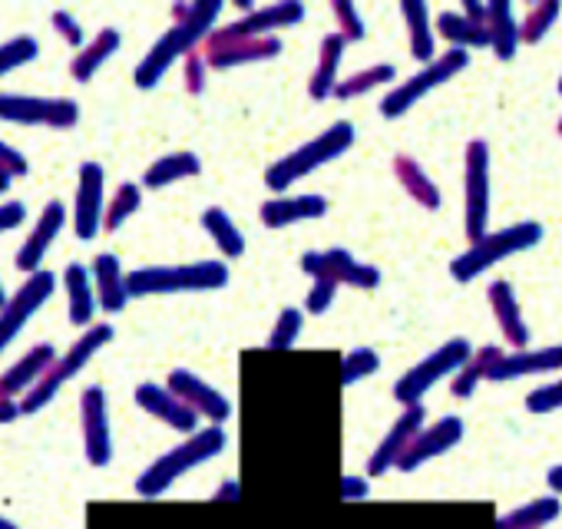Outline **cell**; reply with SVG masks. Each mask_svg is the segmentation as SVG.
I'll list each match as a JSON object with an SVG mask.
<instances>
[{"label":"cell","instance_id":"obj_24","mask_svg":"<svg viewBox=\"0 0 562 529\" xmlns=\"http://www.w3.org/2000/svg\"><path fill=\"white\" fill-rule=\"evenodd\" d=\"M552 371H562V345L503 354L496 368L490 371V381H519L529 374H552Z\"/></svg>","mask_w":562,"mask_h":529},{"label":"cell","instance_id":"obj_42","mask_svg":"<svg viewBox=\"0 0 562 529\" xmlns=\"http://www.w3.org/2000/svg\"><path fill=\"white\" fill-rule=\"evenodd\" d=\"M41 57V44L31 34H21L8 44H0V77H8Z\"/></svg>","mask_w":562,"mask_h":529},{"label":"cell","instance_id":"obj_34","mask_svg":"<svg viewBox=\"0 0 562 529\" xmlns=\"http://www.w3.org/2000/svg\"><path fill=\"white\" fill-rule=\"evenodd\" d=\"M434 27H437V34H440L443 41H450V47H457V50H483V47H490V31H486V24H473L463 11H460V14H453V11L437 14Z\"/></svg>","mask_w":562,"mask_h":529},{"label":"cell","instance_id":"obj_32","mask_svg":"<svg viewBox=\"0 0 562 529\" xmlns=\"http://www.w3.org/2000/svg\"><path fill=\"white\" fill-rule=\"evenodd\" d=\"M199 172H202V159L195 153H189V149L169 153V156H159L156 162H149V169L143 172V189H166V185H176Z\"/></svg>","mask_w":562,"mask_h":529},{"label":"cell","instance_id":"obj_13","mask_svg":"<svg viewBox=\"0 0 562 529\" xmlns=\"http://www.w3.org/2000/svg\"><path fill=\"white\" fill-rule=\"evenodd\" d=\"M106 218V172L100 162H83L77 172L74 199V232L80 241H93L103 232Z\"/></svg>","mask_w":562,"mask_h":529},{"label":"cell","instance_id":"obj_9","mask_svg":"<svg viewBox=\"0 0 562 529\" xmlns=\"http://www.w3.org/2000/svg\"><path fill=\"white\" fill-rule=\"evenodd\" d=\"M302 21H305V4H299V0H281V4L258 8L218 31H212L205 41V50H218V47H228L238 41H255V37H274V31H285Z\"/></svg>","mask_w":562,"mask_h":529},{"label":"cell","instance_id":"obj_29","mask_svg":"<svg viewBox=\"0 0 562 529\" xmlns=\"http://www.w3.org/2000/svg\"><path fill=\"white\" fill-rule=\"evenodd\" d=\"M486 31H490V50L496 54V60H513L519 50V21L513 14V8L506 0H490L486 4Z\"/></svg>","mask_w":562,"mask_h":529},{"label":"cell","instance_id":"obj_55","mask_svg":"<svg viewBox=\"0 0 562 529\" xmlns=\"http://www.w3.org/2000/svg\"><path fill=\"white\" fill-rule=\"evenodd\" d=\"M546 483H549L552 496H559V499H562V463H559V466H549V473H546Z\"/></svg>","mask_w":562,"mask_h":529},{"label":"cell","instance_id":"obj_47","mask_svg":"<svg viewBox=\"0 0 562 529\" xmlns=\"http://www.w3.org/2000/svg\"><path fill=\"white\" fill-rule=\"evenodd\" d=\"M338 289H341V285H338L335 279H315V282H312V292H308V299H305V312L315 315V318L325 315V312L335 305Z\"/></svg>","mask_w":562,"mask_h":529},{"label":"cell","instance_id":"obj_38","mask_svg":"<svg viewBox=\"0 0 562 529\" xmlns=\"http://www.w3.org/2000/svg\"><path fill=\"white\" fill-rule=\"evenodd\" d=\"M394 80H397V70L391 64H374L368 70L351 74L348 80H341L338 90H335V97L338 100H358V97H364V93H371V90H378L384 83H394Z\"/></svg>","mask_w":562,"mask_h":529},{"label":"cell","instance_id":"obj_58","mask_svg":"<svg viewBox=\"0 0 562 529\" xmlns=\"http://www.w3.org/2000/svg\"><path fill=\"white\" fill-rule=\"evenodd\" d=\"M0 529H21L18 522H11V519H4V516H0Z\"/></svg>","mask_w":562,"mask_h":529},{"label":"cell","instance_id":"obj_33","mask_svg":"<svg viewBox=\"0 0 562 529\" xmlns=\"http://www.w3.org/2000/svg\"><path fill=\"white\" fill-rule=\"evenodd\" d=\"M401 18L407 24V37H411V57L420 60L424 67L437 60L434 54V21H430V11L420 0H404L401 4Z\"/></svg>","mask_w":562,"mask_h":529},{"label":"cell","instance_id":"obj_8","mask_svg":"<svg viewBox=\"0 0 562 529\" xmlns=\"http://www.w3.org/2000/svg\"><path fill=\"white\" fill-rule=\"evenodd\" d=\"M467 67H470V50L450 47V50L440 54L434 64H427V67L417 70L414 77H407L404 83H397V87L381 100V116H384V120H401V116L411 113L427 93H434L437 87L450 83V80L460 77Z\"/></svg>","mask_w":562,"mask_h":529},{"label":"cell","instance_id":"obj_59","mask_svg":"<svg viewBox=\"0 0 562 529\" xmlns=\"http://www.w3.org/2000/svg\"><path fill=\"white\" fill-rule=\"evenodd\" d=\"M555 90H559V97H562V77H559V83H555Z\"/></svg>","mask_w":562,"mask_h":529},{"label":"cell","instance_id":"obj_51","mask_svg":"<svg viewBox=\"0 0 562 529\" xmlns=\"http://www.w3.org/2000/svg\"><path fill=\"white\" fill-rule=\"evenodd\" d=\"M371 493V483L364 476H341V499H364Z\"/></svg>","mask_w":562,"mask_h":529},{"label":"cell","instance_id":"obj_21","mask_svg":"<svg viewBox=\"0 0 562 529\" xmlns=\"http://www.w3.org/2000/svg\"><path fill=\"white\" fill-rule=\"evenodd\" d=\"M54 361H57V351H54V345H34L18 364H11L4 374H0V397H8V401H24L41 381H44V374L54 368Z\"/></svg>","mask_w":562,"mask_h":529},{"label":"cell","instance_id":"obj_2","mask_svg":"<svg viewBox=\"0 0 562 529\" xmlns=\"http://www.w3.org/2000/svg\"><path fill=\"white\" fill-rule=\"evenodd\" d=\"M228 447V434H225V427H202V430H195L192 437H186L179 447H172V450H166L162 457H156L139 476H136V493L143 496V499H156V496H162L176 480H182L189 470H195V466H202V463H209L212 457H218L222 450Z\"/></svg>","mask_w":562,"mask_h":529},{"label":"cell","instance_id":"obj_44","mask_svg":"<svg viewBox=\"0 0 562 529\" xmlns=\"http://www.w3.org/2000/svg\"><path fill=\"white\" fill-rule=\"evenodd\" d=\"M331 14H335V21H338V34H341L348 44L364 41L368 27H364V21H361V14H358L355 4H348V0H335V4H331Z\"/></svg>","mask_w":562,"mask_h":529},{"label":"cell","instance_id":"obj_35","mask_svg":"<svg viewBox=\"0 0 562 529\" xmlns=\"http://www.w3.org/2000/svg\"><path fill=\"white\" fill-rule=\"evenodd\" d=\"M559 513H562V499L549 493V496H539V499L522 503L513 513L499 516L496 529H546L552 519H559Z\"/></svg>","mask_w":562,"mask_h":529},{"label":"cell","instance_id":"obj_49","mask_svg":"<svg viewBox=\"0 0 562 529\" xmlns=\"http://www.w3.org/2000/svg\"><path fill=\"white\" fill-rule=\"evenodd\" d=\"M0 172L11 176V179H24L31 172V162L24 153H18L14 146H8L4 139H0Z\"/></svg>","mask_w":562,"mask_h":529},{"label":"cell","instance_id":"obj_36","mask_svg":"<svg viewBox=\"0 0 562 529\" xmlns=\"http://www.w3.org/2000/svg\"><path fill=\"white\" fill-rule=\"evenodd\" d=\"M202 228L209 232V238L218 245V251L225 258H241L245 255V235H241V228L232 222V215L225 209H218V205L205 209L202 212Z\"/></svg>","mask_w":562,"mask_h":529},{"label":"cell","instance_id":"obj_5","mask_svg":"<svg viewBox=\"0 0 562 529\" xmlns=\"http://www.w3.org/2000/svg\"><path fill=\"white\" fill-rule=\"evenodd\" d=\"M542 225L539 222H516L506 225L499 232H486L480 241H473L463 255H457L450 261V279L460 285H470L473 279H480L483 272H490L493 264H499L503 258H513L519 251H529L532 245L542 241Z\"/></svg>","mask_w":562,"mask_h":529},{"label":"cell","instance_id":"obj_56","mask_svg":"<svg viewBox=\"0 0 562 529\" xmlns=\"http://www.w3.org/2000/svg\"><path fill=\"white\" fill-rule=\"evenodd\" d=\"M8 302H11V295H8L4 282H0V312H4V308H8Z\"/></svg>","mask_w":562,"mask_h":529},{"label":"cell","instance_id":"obj_6","mask_svg":"<svg viewBox=\"0 0 562 529\" xmlns=\"http://www.w3.org/2000/svg\"><path fill=\"white\" fill-rule=\"evenodd\" d=\"M116 338V331H113V325H106V322H97L93 328H87L74 345H70V351L67 354H60L57 361H54V368L44 374V381L21 401V410L24 414H37V410H44L47 404H54V397L60 394V387L67 384V381H74L110 341Z\"/></svg>","mask_w":562,"mask_h":529},{"label":"cell","instance_id":"obj_53","mask_svg":"<svg viewBox=\"0 0 562 529\" xmlns=\"http://www.w3.org/2000/svg\"><path fill=\"white\" fill-rule=\"evenodd\" d=\"M18 417H24L21 404H18V401H8V397H0V427H8V424H14Z\"/></svg>","mask_w":562,"mask_h":529},{"label":"cell","instance_id":"obj_14","mask_svg":"<svg viewBox=\"0 0 562 529\" xmlns=\"http://www.w3.org/2000/svg\"><path fill=\"white\" fill-rule=\"evenodd\" d=\"M302 269H305V275H312V282L315 279H335L338 285H351V289H378L381 285V272L374 269V264L358 261L345 248L305 251Z\"/></svg>","mask_w":562,"mask_h":529},{"label":"cell","instance_id":"obj_22","mask_svg":"<svg viewBox=\"0 0 562 529\" xmlns=\"http://www.w3.org/2000/svg\"><path fill=\"white\" fill-rule=\"evenodd\" d=\"M93 285H97V302L106 315H120L130 305V275L123 272V264L113 251H100L90 264Z\"/></svg>","mask_w":562,"mask_h":529},{"label":"cell","instance_id":"obj_12","mask_svg":"<svg viewBox=\"0 0 562 529\" xmlns=\"http://www.w3.org/2000/svg\"><path fill=\"white\" fill-rule=\"evenodd\" d=\"M57 292V275L50 269H41L34 275H27V282L11 295L8 308L0 312V354L11 348V341L27 328V322L50 302V295Z\"/></svg>","mask_w":562,"mask_h":529},{"label":"cell","instance_id":"obj_18","mask_svg":"<svg viewBox=\"0 0 562 529\" xmlns=\"http://www.w3.org/2000/svg\"><path fill=\"white\" fill-rule=\"evenodd\" d=\"M64 225H67V205H64L60 199H50V202L44 205L37 225L31 228L27 241H24V245L18 248V255H14V264H18L21 272L34 275V272L44 269V258H47L50 245L57 241V235L64 232Z\"/></svg>","mask_w":562,"mask_h":529},{"label":"cell","instance_id":"obj_46","mask_svg":"<svg viewBox=\"0 0 562 529\" xmlns=\"http://www.w3.org/2000/svg\"><path fill=\"white\" fill-rule=\"evenodd\" d=\"M559 407H562V378L526 394V410L529 414H552Z\"/></svg>","mask_w":562,"mask_h":529},{"label":"cell","instance_id":"obj_31","mask_svg":"<svg viewBox=\"0 0 562 529\" xmlns=\"http://www.w3.org/2000/svg\"><path fill=\"white\" fill-rule=\"evenodd\" d=\"M123 47V34L116 31V27H103L74 60H70V74H74V80L77 83H90L97 74H100V67L116 54Z\"/></svg>","mask_w":562,"mask_h":529},{"label":"cell","instance_id":"obj_3","mask_svg":"<svg viewBox=\"0 0 562 529\" xmlns=\"http://www.w3.org/2000/svg\"><path fill=\"white\" fill-rule=\"evenodd\" d=\"M228 285V264L205 258L192 264H146L130 272V295H182V292H215Z\"/></svg>","mask_w":562,"mask_h":529},{"label":"cell","instance_id":"obj_25","mask_svg":"<svg viewBox=\"0 0 562 529\" xmlns=\"http://www.w3.org/2000/svg\"><path fill=\"white\" fill-rule=\"evenodd\" d=\"M64 289H67V315L70 325L77 328H93V315L100 308L97 302V285H93V272L80 261H70L64 269Z\"/></svg>","mask_w":562,"mask_h":529},{"label":"cell","instance_id":"obj_60","mask_svg":"<svg viewBox=\"0 0 562 529\" xmlns=\"http://www.w3.org/2000/svg\"><path fill=\"white\" fill-rule=\"evenodd\" d=\"M559 136H562V123H559Z\"/></svg>","mask_w":562,"mask_h":529},{"label":"cell","instance_id":"obj_15","mask_svg":"<svg viewBox=\"0 0 562 529\" xmlns=\"http://www.w3.org/2000/svg\"><path fill=\"white\" fill-rule=\"evenodd\" d=\"M80 424H83V453L87 463L103 470L113 463V434H110V410H106V391L100 384H90L80 394Z\"/></svg>","mask_w":562,"mask_h":529},{"label":"cell","instance_id":"obj_50","mask_svg":"<svg viewBox=\"0 0 562 529\" xmlns=\"http://www.w3.org/2000/svg\"><path fill=\"white\" fill-rule=\"evenodd\" d=\"M27 218V205L24 202H4L0 205V232H11Z\"/></svg>","mask_w":562,"mask_h":529},{"label":"cell","instance_id":"obj_27","mask_svg":"<svg viewBox=\"0 0 562 529\" xmlns=\"http://www.w3.org/2000/svg\"><path fill=\"white\" fill-rule=\"evenodd\" d=\"M345 50H348V41H345L338 31L328 34V37L322 41V47H318V64H315L312 80H308V97H312L315 103L335 97V90H338V83H341V80H338V70H341Z\"/></svg>","mask_w":562,"mask_h":529},{"label":"cell","instance_id":"obj_41","mask_svg":"<svg viewBox=\"0 0 562 529\" xmlns=\"http://www.w3.org/2000/svg\"><path fill=\"white\" fill-rule=\"evenodd\" d=\"M302 328H305V312L302 308H281L278 312V322L268 335V348L271 351H285V348H295V341L302 338Z\"/></svg>","mask_w":562,"mask_h":529},{"label":"cell","instance_id":"obj_20","mask_svg":"<svg viewBox=\"0 0 562 529\" xmlns=\"http://www.w3.org/2000/svg\"><path fill=\"white\" fill-rule=\"evenodd\" d=\"M136 404H139V410H146L149 417H156V420H162L166 427H172V430H179V434H186V437H192L195 430H202L199 427V414L192 410V407H186L169 387H162V384H139L136 387Z\"/></svg>","mask_w":562,"mask_h":529},{"label":"cell","instance_id":"obj_28","mask_svg":"<svg viewBox=\"0 0 562 529\" xmlns=\"http://www.w3.org/2000/svg\"><path fill=\"white\" fill-rule=\"evenodd\" d=\"M278 37H255V41H238L218 50H205V60L212 70H232V67H245V64H261V60H274L281 54Z\"/></svg>","mask_w":562,"mask_h":529},{"label":"cell","instance_id":"obj_7","mask_svg":"<svg viewBox=\"0 0 562 529\" xmlns=\"http://www.w3.org/2000/svg\"><path fill=\"white\" fill-rule=\"evenodd\" d=\"M470 358H473V345L467 338H450L447 345H440L434 354H427L420 364H414L407 374L397 378L394 401L401 407H417L427 397L430 387H437L443 378H453Z\"/></svg>","mask_w":562,"mask_h":529},{"label":"cell","instance_id":"obj_43","mask_svg":"<svg viewBox=\"0 0 562 529\" xmlns=\"http://www.w3.org/2000/svg\"><path fill=\"white\" fill-rule=\"evenodd\" d=\"M378 371H381V354L371 351V348H355L341 361V384L345 387H355V384H361L364 378H371Z\"/></svg>","mask_w":562,"mask_h":529},{"label":"cell","instance_id":"obj_48","mask_svg":"<svg viewBox=\"0 0 562 529\" xmlns=\"http://www.w3.org/2000/svg\"><path fill=\"white\" fill-rule=\"evenodd\" d=\"M50 24H54V31L60 34V41H64V44H70L74 50H83V47H87V41H83V27H80V21H77L70 11H54Z\"/></svg>","mask_w":562,"mask_h":529},{"label":"cell","instance_id":"obj_54","mask_svg":"<svg viewBox=\"0 0 562 529\" xmlns=\"http://www.w3.org/2000/svg\"><path fill=\"white\" fill-rule=\"evenodd\" d=\"M463 14L473 24H486V4H476V0H463Z\"/></svg>","mask_w":562,"mask_h":529},{"label":"cell","instance_id":"obj_17","mask_svg":"<svg viewBox=\"0 0 562 529\" xmlns=\"http://www.w3.org/2000/svg\"><path fill=\"white\" fill-rule=\"evenodd\" d=\"M166 387H169L186 407H192L199 417H205L209 424H215V427L228 424V417H232V401H228L222 391H215L212 384H205L199 374H192V371H186V368H176V371L169 374Z\"/></svg>","mask_w":562,"mask_h":529},{"label":"cell","instance_id":"obj_52","mask_svg":"<svg viewBox=\"0 0 562 529\" xmlns=\"http://www.w3.org/2000/svg\"><path fill=\"white\" fill-rule=\"evenodd\" d=\"M241 499V489H238V480H222V486L212 493V503H238Z\"/></svg>","mask_w":562,"mask_h":529},{"label":"cell","instance_id":"obj_30","mask_svg":"<svg viewBox=\"0 0 562 529\" xmlns=\"http://www.w3.org/2000/svg\"><path fill=\"white\" fill-rule=\"evenodd\" d=\"M391 169H394V179L401 182V189H404L420 209L437 212V209L443 205V195H440L437 182L420 169V162H417L414 156H394Z\"/></svg>","mask_w":562,"mask_h":529},{"label":"cell","instance_id":"obj_16","mask_svg":"<svg viewBox=\"0 0 562 529\" xmlns=\"http://www.w3.org/2000/svg\"><path fill=\"white\" fill-rule=\"evenodd\" d=\"M427 427V410L424 404L417 407H404V414L391 424V430L384 434V440L378 443V450L368 460V476H384L391 470H397L401 457L407 453V447L417 440V434Z\"/></svg>","mask_w":562,"mask_h":529},{"label":"cell","instance_id":"obj_19","mask_svg":"<svg viewBox=\"0 0 562 529\" xmlns=\"http://www.w3.org/2000/svg\"><path fill=\"white\" fill-rule=\"evenodd\" d=\"M460 440H463V417L447 414V417L434 420L430 427H424V430L417 434V440H414V443L407 447V453L401 457L397 470H401V473H414V470H420L427 460H437L440 453L453 450Z\"/></svg>","mask_w":562,"mask_h":529},{"label":"cell","instance_id":"obj_39","mask_svg":"<svg viewBox=\"0 0 562 529\" xmlns=\"http://www.w3.org/2000/svg\"><path fill=\"white\" fill-rule=\"evenodd\" d=\"M143 205V185L136 182H123L116 189V195L106 202V218H103V232H120Z\"/></svg>","mask_w":562,"mask_h":529},{"label":"cell","instance_id":"obj_57","mask_svg":"<svg viewBox=\"0 0 562 529\" xmlns=\"http://www.w3.org/2000/svg\"><path fill=\"white\" fill-rule=\"evenodd\" d=\"M11 182H14L11 176H4V172H0V195H4V192L11 189Z\"/></svg>","mask_w":562,"mask_h":529},{"label":"cell","instance_id":"obj_26","mask_svg":"<svg viewBox=\"0 0 562 529\" xmlns=\"http://www.w3.org/2000/svg\"><path fill=\"white\" fill-rule=\"evenodd\" d=\"M486 299H490L493 318H496V325H499L506 345L516 348V351H526V345H529V325L522 322V308H519V302H516L513 285H509V282H493V285L486 289Z\"/></svg>","mask_w":562,"mask_h":529},{"label":"cell","instance_id":"obj_11","mask_svg":"<svg viewBox=\"0 0 562 529\" xmlns=\"http://www.w3.org/2000/svg\"><path fill=\"white\" fill-rule=\"evenodd\" d=\"M463 185H467V212L463 228L470 245L486 235L490 225V146L483 139H473L463 153Z\"/></svg>","mask_w":562,"mask_h":529},{"label":"cell","instance_id":"obj_1","mask_svg":"<svg viewBox=\"0 0 562 529\" xmlns=\"http://www.w3.org/2000/svg\"><path fill=\"white\" fill-rule=\"evenodd\" d=\"M218 14H222L218 0H195V4H176L172 8V27L139 60V67L133 74V83L139 90L159 87L162 77L169 74V67L176 60H186L192 50H199V44L209 41V34L215 31Z\"/></svg>","mask_w":562,"mask_h":529},{"label":"cell","instance_id":"obj_45","mask_svg":"<svg viewBox=\"0 0 562 529\" xmlns=\"http://www.w3.org/2000/svg\"><path fill=\"white\" fill-rule=\"evenodd\" d=\"M205 80H209V60H205V54L192 50V54L182 60V83H186V93H189V97H202V93H205Z\"/></svg>","mask_w":562,"mask_h":529},{"label":"cell","instance_id":"obj_40","mask_svg":"<svg viewBox=\"0 0 562 529\" xmlns=\"http://www.w3.org/2000/svg\"><path fill=\"white\" fill-rule=\"evenodd\" d=\"M559 14H562L559 0H542V4H532L529 14L519 24V41L522 44H539L552 31V24L559 21Z\"/></svg>","mask_w":562,"mask_h":529},{"label":"cell","instance_id":"obj_10","mask_svg":"<svg viewBox=\"0 0 562 529\" xmlns=\"http://www.w3.org/2000/svg\"><path fill=\"white\" fill-rule=\"evenodd\" d=\"M0 120L18 126H47V130H74L80 123V103L70 97H24L0 93Z\"/></svg>","mask_w":562,"mask_h":529},{"label":"cell","instance_id":"obj_37","mask_svg":"<svg viewBox=\"0 0 562 529\" xmlns=\"http://www.w3.org/2000/svg\"><path fill=\"white\" fill-rule=\"evenodd\" d=\"M503 358V351L496 345H486L480 351H473V358L453 374V397H473V391L480 387V381H490V371L496 368V361Z\"/></svg>","mask_w":562,"mask_h":529},{"label":"cell","instance_id":"obj_23","mask_svg":"<svg viewBox=\"0 0 562 529\" xmlns=\"http://www.w3.org/2000/svg\"><path fill=\"white\" fill-rule=\"evenodd\" d=\"M328 212V199L325 195H281L271 199L258 209V218L265 228H289L295 222H312V218H325Z\"/></svg>","mask_w":562,"mask_h":529},{"label":"cell","instance_id":"obj_4","mask_svg":"<svg viewBox=\"0 0 562 529\" xmlns=\"http://www.w3.org/2000/svg\"><path fill=\"white\" fill-rule=\"evenodd\" d=\"M351 146H355V123L338 120V123H331L322 136H315L312 143L299 146V149L289 153V156H281L278 162H271L268 172H265V185L274 189V192H285V189H292L299 179H305V176L318 172L322 166L335 162L338 156H345Z\"/></svg>","mask_w":562,"mask_h":529}]
</instances>
